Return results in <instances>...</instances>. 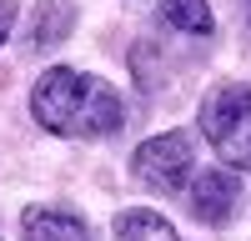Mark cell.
<instances>
[{"mask_svg":"<svg viewBox=\"0 0 251 241\" xmlns=\"http://www.w3.org/2000/svg\"><path fill=\"white\" fill-rule=\"evenodd\" d=\"M71 30H75V5L71 0H40L35 5V20H30V46L35 50L60 46Z\"/></svg>","mask_w":251,"mask_h":241,"instance_id":"obj_6","label":"cell"},{"mask_svg":"<svg viewBox=\"0 0 251 241\" xmlns=\"http://www.w3.org/2000/svg\"><path fill=\"white\" fill-rule=\"evenodd\" d=\"M161 20L186 30V35H211V25H216L206 0H161Z\"/></svg>","mask_w":251,"mask_h":241,"instance_id":"obj_8","label":"cell"},{"mask_svg":"<svg viewBox=\"0 0 251 241\" xmlns=\"http://www.w3.org/2000/svg\"><path fill=\"white\" fill-rule=\"evenodd\" d=\"M241 206V176L236 171H201L191 186V211L206 226H226Z\"/></svg>","mask_w":251,"mask_h":241,"instance_id":"obj_4","label":"cell"},{"mask_svg":"<svg viewBox=\"0 0 251 241\" xmlns=\"http://www.w3.org/2000/svg\"><path fill=\"white\" fill-rule=\"evenodd\" d=\"M196 166V141L186 136V131H166V136H151V141H141L136 156H131V171L141 186H151V191H181L186 186V176H191Z\"/></svg>","mask_w":251,"mask_h":241,"instance_id":"obj_3","label":"cell"},{"mask_svg":"<svg viewBox=\"0 0 251 241\" xmlns=\"http://www.w3.org/2000/svg\"><path fill=\"white\" fill-rule=\"evenodd\" d=\"M20 241H96L91 226L75 211H55V206H30L20 216Z\"/></svg>","mask_w":251,"mask_h":241,"instance_id":"obj_5","label":"cell"},{"mask_svg":"<svg viewBox=\"0 0 251 241\" xmlns=\"http://www.w3.org/2000/svg\"><path fill=\"white\" fill-rule=\"evenodd\" d=\"M30 116L40 120L46 131L55 136H75V141H91V136H111L121 126V96L106 86L100 75L86 71H71V66H55L35 80L30 91Z\"/></svg>","mask_w":251,"mask_h":241,"instance_id":"obj_1","label":"cell"},{"mask_svg":"<svg viewBox=\"0 0 251 241\" xmlns=\"http://www.w3.org/2000/svg\"><path fill=\"white\" fill-rule=\"evenodd\" d=\"M10 25H15V0H0V46H5Z\"/></svg>","mask_w":251,"mask_h":241,"instance_id":"obj_9","label":"cell"},{"mask_svg":"<svg viewBox=\"0 0 251 241\" xmlns=\"http://www.w3.org/2000/svg\"><path fill=\"white\" fill-rule=\"evenodd\" d=\"M201 131L231 171L251 176V91L246 86H216L206 96L201 100Z\"/></svg>","mask_w":251,"mask_h":241,"instance_id":"obj_2","label":"cell"},{"mask_svg":"<svg viewBox=\"0 0 251 241\" xmlns=\"http://www.w3.org/2000/svg\"><path fill=\"white\" fill-rule=\"evenodd\" d=\"M116 241H181V236H176V226H171L161 211L131 206V211L116 216Z\"/></svg>","mask_w":251,"mask_h":241,"instance_id":"obj_7","label":"cell"}]
</instances>
